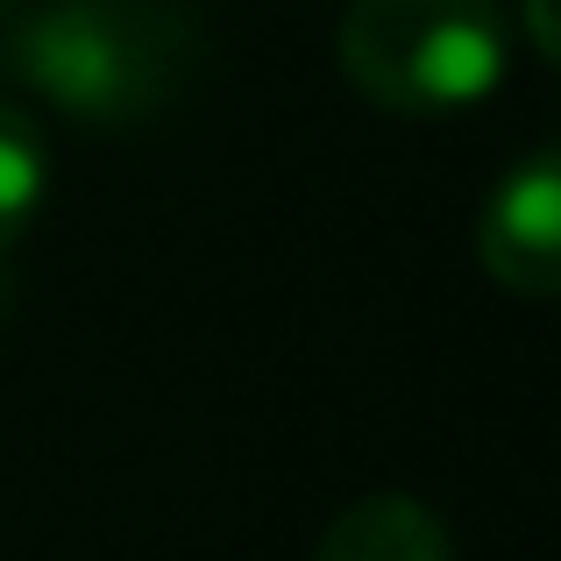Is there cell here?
Listing matches in <instances>:
<instances>
[{
  "instance_id": "obj_6",
  "label": "cell",
  "mask_w": 561,
  "mask_h": 561,
  "mask_svg": "<svg viewBox=\"0 0 561 561\" xmlns=\"http://www.w3.org/2000/svg\"><path fill=\"white\" fill-rule=\"evenodd\" d=\"M526 28H534V50L540 57L561 50V43H554V0H526Z\"/></svg>"
},
{
  "instance_id": "obj_7",
  "label": "cell",
  "mask_w": 561,
  "mask_h": 561,
  "mask_svg": "<svg viewBox=\"0 0 561 561\" xmlns=\"http://www.w3.org/2000/svg\"><path fill=\"white\" fill-rule=\"evenodd\" d=\"M28 8V0H0V22H8V14H22Z\"/></svg>"
},
{
  "instance_id": "obj_5",
  "label": "cell",
  "mask_w": 561,
  "mask_h": 561,
  "mask_svg": "<svg viewBox=\"0 0 561 561\" xmlns=\"http://www.w3.org/2000/svg\"><path fill=\"white\" fill-rule=\"evenodd\" d=\"M43 199H50V142H43L36 114L0 100V249H14L36 228Z\"/></svg>"
},
{
  "instance_id": "obj_4",
  "label": "cell",
  "mask_w": 561,
  "mask_h": 561,
  "mask_svg": "<svg viewBox=\"0 0 561 561\" xmlns=\"http://www.w3.org/2000/svg\"><path fill=\"white\" fill-rule=\"evenodd\" d=\"M313 561H455V540L420 497L377 491V497H356V505L320 534Z\"/></svg>"
},
{
  "instance_id": "obj_3",
  "label": "cell",
  "mask_w": 561,
  "mask_h": 561,
  "mask_svg": "<svg viewBox=\"0 0 561 561\" xmlns=\"http://www.w3.org/2000/svg\"><path fill=\"white\" fill-rule=\"evenodd\" d=\"M477 256L519 299H554L561 291V157L534 150L491 185L477 220Z\"/></svg>"
},
{
  "instance_id": "obj_2",
  "label": "cell",
  "mask_w": 561,
  "mask_h": 561,
  "mask_svg": "<svg viewBox=\"0 0 561 561\" xmlns=\"http://www.w3.org/2000/svg\"><path fill=\"white\" fill-rule=\"evenodd\" d=\"M342 71L391 114H462L505 85L512 36L497 0H356Z\"/></svg>"
},
{
  "instance_id": "obj_1",
  "label": "cell",
  "mask_w": 561,
  "mask_h": 561,
  "mask_svg": "<svg viewBox=\"0 0 561 561\" xmlns=\"http://www.w3.org/2000/svg\"><path fill=\"white\" fill-rule=\"evenodd\" d=\"M0 71L65 122L136 128L192 85L199 22L185 0H43L8 14Z\"/></svg>"
}]
</instances>
